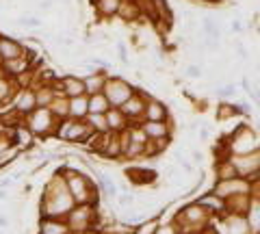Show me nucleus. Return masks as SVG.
<instances>
[{
	"label": "nucleus",
	"instance_id": "nucleus-1",
	"mask_svg": "<svg viewBox=\"0 0 260 234\" xmlns=\"http://www.w3.org/2000/svg\"><path fill=\"white\" fill-rule=\"evenodd\" d=\"M0 48H3V52H5L7 56L15 54V46H13V44H9V42H3V44H0Z\"/></svg>",
	"mask_w": 260,
	"mask_h": 234
}]
</instances>
